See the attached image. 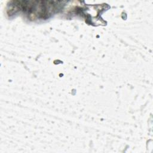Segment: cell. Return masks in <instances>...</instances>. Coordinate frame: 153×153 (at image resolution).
Here are the masks:
<instances>
[{"mask_svg": "<svg viewBox=\"0 0 153 153\" xmlns=\"http://www.w3.org/2000/svg\"><path fill=\"white\" fill-rule=\"evenodd\" d=\"M60 2L22 1H13L10 10H22L34 18H47L51 15L59 6Z\"/></svg>", "mask_w": 153, "mask_h": 153, "instance_id": "6da1fadb", "label": "cell"}]
</instances>
